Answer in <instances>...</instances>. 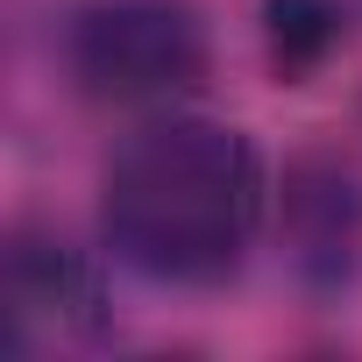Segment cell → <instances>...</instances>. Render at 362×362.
<instances>
[{"mask_svg": "<svg viewBox=\"0 0 362 362\" xmlns=\"http://www.w3.org/2000/svg\"><path fill=\"white\" fill-rule=\"evenodd\" d=\"M270 206L277 185L256 135L192 107L142 114L100 170V235L114 263L170 291L242 277Z\"/></svg>", "mask_w": 362, "mask_h": 362, "instance_id": "6da1fadb", "label": "cell"}, {"mask_svg": "<svg viewBox=\"0 0 362 362\" xmlns=\"http://www.w3.org/2000/svg\"><path fill=\"white\" fill-rule=\"evenodd\" d=\"M64 71L93 107H185L214 71V36L192 0H78Z\"/></svg>", "mask_w": 362, "mask_h": 362, "instance_id": "7a4b0ae2", "label": "cell"}, {"mask_svg": "<svg viewBox=\"0 0 362 362\" xmlns=\"http://www.w3.org/2000/svg\"><path fill=\"white\" fill-rule=\"evenodd\" d=\"M0 298H8V355H50V348H86L114 327L100 256L78 249L50 221H22L8 235V270H0Z\"/></svg>", "mask_w": 362, "mask_h": 362, "instance_id": "3957f363", "label": "cell"}, {"mask_svg": "<svg viewBox=\"0 0 362 362\" xmlns=\"http://www.w3.org/2000/svg\"><path fill=\"white\" fill-rule=\"evenodd\" d=\"M277 242L284 270L313 298H341L362 277V170L334 149H305L277 185Z\"/></svg>", "mask_w": 362, "mask_h": 362, "instance_id": "277c9868", "label": "cell"}, {"mask_svg": "<svg viewBox=\"0 0 362 362\" xmlns=\"http://www.w3.org/2000/svg\"><path fill=\"white\" fill-rule=\"evenodd\" d=\"M263 29V57L277 86H313L355 36V8L348 0H263L256 8Z\"/></svg>", "mask_w": 362, "mask_h": 362, "instance_id": "5b68a950", "label": "cell"}]
</instances>
